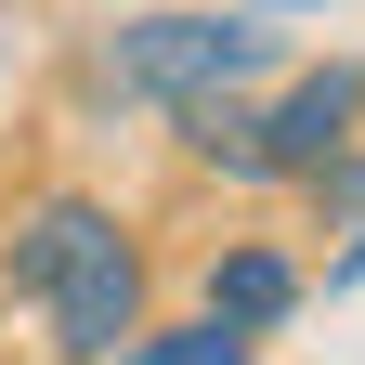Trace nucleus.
<instances>
[{
  "label": "nucleus",
  "instance_id": "nucleus-1",
  "mask_svg": "<svg viewBox=\"0 0 365 365\" xmlns=\"http://www.w3.org/2000/svg\"><path fill=\"white\" fill-rule=\"evenodd\" d=\"M0 274H14V300L53 313L66 365H118L144 339V248H130V222L105 196H39L14 222V248H0Z\"/></svg>",
  "mask_w": 365,
  "mask_h": 365
},
{
  "label": "nucleus",
  "instance_id": "nucleus-2",
  "mask_svg": "<svg viewBox=\"0 0 365 365\" xmlns=\"http://www.w3.org/2000/svg\"><path fill=\"white\" fill-rule=\"evenodd\" d=\"M261 66H274V26H248V14H144L105 39L118 105H209V91H235Z\"/></svg>",
  "mask_w": 365,
  "mask_h": 365
},
{
  "label": "nucleus",
  "instance_id": "nucleus-3",
  "mask_svg": "<svg viewBox=\"0 0 365 365\" xmlns=\"http://www.w3.org/2000/svg\"><path fill=\"white\" fill-rule=\"evenodd\" d=\"M352 118H365V66H313L287 105L261 118V182H313V170L339 157V130H352Z\"/></svg>",
  "mask_w": 365,
  "mask_h": 365
},
{
  "label": "nucleus",
  "instance_id": "nucleus-4",
  "mask_svg": "<svg viewBox=\"0 0 365 365\" xmlns=\"http://www.w3.org/2000/svg\"><path fill=\"white\" fill-rule=\"evenodd\" d=\"M274 313H300V261H287V248H222V261H209V327L261 339Z\"/></svg>",
  "mask_w": 365,
  "mask_h": 365
},
{
  "label": "nucleus",
  "instance_id": "nucleus-5",
  "mask_svg": "<svg viewBox=\"0 0 365 365\" xmlns=\"http://www.w3.org/2000/svg\"><path fill=\"white\" fill-rule=\"evenodd\" d=\"M182 118V144H196L209 170H235V182H261V118L235 105V91H209V105H170Z\"/></svg>",
  "mask_w": 365,
  "mask_h": 365
},
{
  "label": "nucleus",
  "instance_id": "nucleus-6",
  "mask_svg": "<svg viewBox=\"0 0 365 365\" xmlns=\"http://www.w3.org/2000/svg\"><path fill=\"white\" fill-rule=\"evenodd\" d=\"M118 365H248V339H235V327H209V313H196V327H144V339H130Z\"/></svg>",
  "mask_w": 365,
  "mask_h": 365
},
{
  "label": "nucleus",
  "instance_id": "nucleus-7",
  "mask_svg": "<svg viewBox=\"0 0 365 365\" xmlns=\"http://www.w3.org/2000/svg\"><path fill=\"white\" fill-rule=\"evenodd\" d=\"M313 196H327V222H365V157H327V170H313Z\"/></svg>",
  "mask_w": 365,
  "mask_h": 365
}]
</instances>
